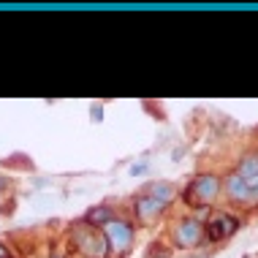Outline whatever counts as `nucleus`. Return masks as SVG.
<instances>
[{
	"label": "nucleus",
	"instance_id": "3",
	"mask_svg": "<svg viewBox=\"0 0 258 258\" xmlns=\"http://www.w3.org/2000/svg\"><path fill=\"white\" fill-rule=\"evenodd\" d=\"M220 193V179L215 174H199L187 187V201L190 204H209Z\"/></svg>",
	"mask_w": 258,
	"mask_h": 258
},
{
	"label": "nucleus",
	"instance_id": "6",
	"mask_svg": "<svg viewBox=\"0 0 258 258\" xmlns=\"http://www.w3.org/2000/svg\"><path fill=\"white\" fill-rule=\"evenodd\" d=\"M163 207H166V204H160L158 199H152V196H142V199L136 201V215H139V220L150 223V220L160 218V212H163Z\"/></svg>",
	"mask_w": 258,
	"mask_h": 258
},
{
	"label": "nucleus",
	"instance_id": "1",
	"mask_svg": "<svg viewBox=\"0 0 258 258\" xmlns=\"http://www.w3.org/2000/svg\"><path fill=\"white\" fill-rule=\"evenodd\" d=\"M74 239H76V247H79L85 255H90V258H106V255H109V242H106V236H103V231H95L93 226L76 228Z\"/></svg>",
	"mask_w": 258,
	"mask_h": 258
},
{
	"label": "nucleus",
	"instance_id": "10",
	"mask_svg": "<svg viewBox=\"0 0 258 258\" xmlns=\"http://www.w3.org/2000/svg\"><path fill=\"white\" fill-rule=\"evenodd\" d=\"M236 174H239L245 182L255 179V177H258V158H255V155H253V158H245V163L239 166V171H236Z\"/></svg>",
	"mask_w": 258,
	"mask_h": 258
},
{
	"label": "nucleus",
	"instance_id": "13",
	"mask_svg": "<svg viewBox=\"0 0 258 258\" xmlns=\"http://www.w3.org/2000/svg\"><path fill=\"white\" fill-rule=\"evenodd\" d=\"M54 258H60V255H54Z\"/></svg>",
	"mask_w": 258,
	"mask_h": 258
},
{
	"label": "nucleus",
	"instance_id": "7",
	"mask_svg": "<svg viewBox=\"0 0 258 258\" xmlns=\"http://www.w3.org/2000/svg\"><path fill=\"white\" fill-rule=\"evenodd\" d=\"M226 193H228V199H231V201H247V199H253V196H250V185L239 177V174H231V177L226 179Z\"/></svg>",
	"mask_w": 258,
	"mask_h": 258
},
{
	"label": "nucleus",
	"instance_id": "8",
	"mask_svg": "<svg viewBox=\"0 0 258 258\" xmlns=\"http://www.w3.org/2000/svg\"><path fill=\"white\" fill-rule=\"evenodd\" d=\"M111 220V209L109 207H95L93 212H87V226H106Z\"/></svg>",
	"mask_w": 258,
	"mask_h": 258
},
{
	"label": "nucleus",
	"instance_id": "2",
	"mask_svg": "<svg viewBox=\"0 0 258 258\" xmlns=\"http://www.w3.org/2000/svg\"><path fill=\"white\" fill-rule=\"evenodd\" d=\"M101 231H103V236H106L109 250L114 255H122L125 250L131 247V242H134V228H131L128 223H122V220H109Z\"/></svg>",
	"mask_w": 258,
	"mask_h": 258
},
{
	"label": "nucleus",
	"instance_id": "12",
	"mask_svg": "<svg viewBox=\"0 0 258 258\" xmlns=\"http://www.w3.org/2000/svg\"><path fill=\"white\" fill-rule=\"evenodd\" d=\"M3 255H6V253H3V247H0V258H3Z\"/></svg>",
	"mask_w": 258,
	"mask_h": 258
},
{
	"label": "nucleus",
	"instance_id": "11",
	"mask_svg": "<svg viewBox=\"0 0 258 258\" xmlns=\"http://www.w3.org/2000/svg\"><path fill=\"white\" fill-rule=\"evenodd\" d=\"M3 185H6V179H3V177H0V187H3Z\"/></svg>",
	"mask_w": 258,
	"mask_h": 258
},
{
	"label": "nucleus",
	"instance_id": "4",
	"mask_svg": "<svg viewBox=\"0 0 258 258\" xmlns=\"http://www.w3.org/2000/svg\"><path fill=\"white\" fill-rule=\"evenodd\" d=\"M207 236L209 239H215V242H220V239H228V236H231L236 228H239V223H236L231 215H226V212H218L215 215L212 220L207 223Z\"/></svg>",
	"mask_w": 258,
	"mask_h": 258
},
{
	"label": "nucleus",
	"instance_id": "9",
	"mask_svg": "<svg viewBox=\"0 0 258 258\" xmlns=\"http://www.w3.org/2000/svg\"><path fill=\"white\" fill-rule=\"evenodd\" d=\"M147 196L158 199L160 204H166V201H171V199H174V187H171V185H166V182H158V185H152V187H150Z\"/></svg>",
	"mask_w": 258,
	"mask_h": 258
},
{
	"label": "nucleus",
	"instance_id": "5",
	"mask_svg": "<svg viewBox=\"0 0 258 258\" xmlns=\"http://www.w3.org/2000/svg\"><path fill=\"white\" fill-rule=\"evenodd\" d=\"M174 236H177V245L182 247H196L201 242V236H204V226L196 220V218H187L177 226V231H174Z\"/></svg>",
	"mask_w": 258,
	"mask_h": 258
}]
</instances>
